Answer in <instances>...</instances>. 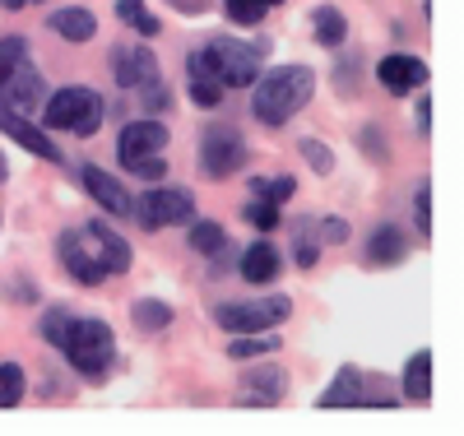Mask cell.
Here are the masks:
<instances>
[{
  "mask_svg": "<svg viewBox=\"0 0 464 436\" xmlns=\"http://www.w3.org/2000/svg\"><path fill=\"white\" fill-rule=\"evenodd\" d=\"M246 158H251V149H246L242 131H232V126H209V131L200 135V168H205L209 177H218V181L232 177V172H242Z\"/></svg>",
  "mask_w": 464,
  "mask_h": 436,
  "instance_id": "8fae6325",
  "label": "cell"
},
{
  "mask_svg": "<svg viewBox=\"0 0 464 436\" xmlns=\"http://www.w3.org/2000/svg\"><path fill=\"white\" fill-rule=\"evenodd\" d=\"M186 89H190V102L205 107V111H209V107H218V102H223V93H227V89H218V84H214V79H186Z\"/></svg>",
  "mask_w": 464,
  "mask_h": 436,
  "instance_id": "4dcf8cb0",
  "label": "cell"
},
{
  "mask_svg": "<svg viewBox=\"0 0 464 436\" xmlns=\"http://www.w3.org/2000/svg\"><path fill=\"white\" fill-rule=\"evenodd\" d=\"M168 140H172L168 126L144 116V121L121 126V135H116V158H121V168L135 172L140 181H163L168 177V158H163Z\"/></svg>",
  "mask_w": 464,
  "mask_h": 436,
  "instance_id": "8992f818",
  "label": "cell"
},
{
  "mask_svg": "<svg viewBox=\"0 0 464 436\" xmlns=\"http://www.w3.org/2000/svg\"><path fill=\"white\" fill-rule=\"evenodd\" d=\"M288 394V372L279 367H256L242 376V390H237V400L251 404V409H269V404H279Z\"/></svg>",
  "mask_w": 464,
  "mask_h": 436,
  "instance_id": "4fadbf2b",
  "label": "cell"
},
{
  "mask_svg": "<svg viewBox=\"0 0 464 436\" xmlns=\"http://www.w3.org/2000/svg\"><path fill=\"white\" fill-rule=\"evenodd\" d=\"M312 28H316V43L321 47H343V37H348V19L334 5H316L312 10Z\"/></svg>",
  "mask_w": 464,
  "mask_h": 436,
  "instance_id": "44dd1931",
  "label": "cell"
},
{
  "mask_svg": "<svg viewBox=\"0 0 464 436\" xmlns=\"http://www.w3.org/2000/svg\"><path fill=\"white\" fill-rule=\"evenodd\" d=\"M56 256L65 265V274L84 288H98L111 274H126L130 269V242L121 232H111L102 218H84L80 228H65Z\"/></svg>",
  "mask_w": 464,
  "mask_h": 436,
  "instance_id": "6da1fadb",
  "label": "cell"
},
{
  "mask_svg": "<svg viewBox=\"0 0 464 436\" xmlns=\"http://www.w3.org/2000/svg\"><path fill=\"white\" fill-rule=\"evenodd\" d=\"M413 121H418V131H422V135L432 131V98H428V93L418 98V111H413Z\"/></svg>",
  "mask_w": 464,
  "mask_h": 436,
  "instance_id": "8d00e7d4",
  "label": "cell"
},
{
  "mask_svg": "<svg viewBox=\"0 0 464 436\" xmlns=\"http://www.w3.org/2000/svg\"><path fill=\"white\" fill-rule=\"evenodd\" d=\"M37 111H43L47 131H70V135H80V140H93L98 126H102V116H107L102 98L93 89H84V84H70V89L52 93Z\"/></svg>",
  "mask_w": 464,
  "mask_h": 436,
  "instance_id": "52a82bcc",
  "label": "cell"
},
{
  "mask_svg": "<svg viewBox=\"0 0 464 436\" xmlns=\"http://www.w3.org/2000/svg\"><path fill=\"white\" fill-rule=\"evenodd\" d=\"M28 0H0V10H24Z\"/></svg>",
  "mask_w": 464,
  "mask_h": 436,
  "instance_id": "74e56055",
  "label": "cell"
},
{
  "mask_svg": "<svg viewBox=\"0 0 464 436\" xmlns=\"http://www.w3.org/2000/svg\"><path fill=\"white\" fill-rule=\"evenodd\" d=\"M413 214H418V232H432V186H418Z\"/></svg>",
  "mask_w": 464,
  "mask_h": 436,
  "instance_id": "836d02e7",
  "label": "cell"
},
{
  "mask_svg": "<svg viewBox=\"0 0 464 436\" xmlns=\"http://www.w3.org/2000/svg\"><path fill=\"white\" fill-rule=\"evenodd\" d=\"M0 102L14 111H37L47 102V79L28 56V37L0 43Z\"/></svg>",
  "mask_w": 464,
  "mask_h": 436,
  "instance_id": "277c9868",
  "label": "cell"
},
{
  "mask_svg": "<svg viewBox=\"0 0 464 436\" xmlns=\"http://www.w3.org/2000/svg\"><path fill=\"white\" fill-rule=\"evenodd\" d=\"M321 409H395L400 404V394H391L376 376L367 372H353V367H343L325 390H321Z\"/></svg>",
  "mask_w": 464,
  "mask_h": 436,
  "instance_id": "9c48e42d",
  "label": "cell"
},
{
  "mask_svg": "<svg viewBox=\"0 0 464 436\" xmlns=\"http://www.w3.org/2000/svg\"><path fill=\"white\" fill-rule=\"evenodd\" d=\"M246 218H251L260 232H275V228L284 223V218H279V205H269V200H251V205H246Z\"/></svg>",
  "mask_w": 464,
  "mask_h": 436,
  "instance_id": "1f68e13d",
  "label": "cell"
},
{
  "mask_svg": "<svg viewBox=\"0 0 464 436\" xmlns=\"http://www.w3.org/2000/svg\"><path fill=\"white\" fill-rule=\"evenodd\" d=\"M404 400L409 404H428L432 400V353L418 348L409 367H404Z\"/></svg>",
  "mask_w": 464,
  "mask_h": 436,
  "instance_id": "ffe728a7",
  "label": "cell"
},
{
  "mask_svg": "<svg viewBox=\"0 0 464 436\" xmlns=\"http://www.w3.org/2000/svg\"><path fill=\"white\" fill-rule=\"evenodd\" d=\"M404 256H409V237L395 223H381L372 232V242H367V260L372 265H400Z\"/></svg>",
  "mask_w": 464,
  "mask_h": 436,
  "instance_id": "d6986e66",
  "label": "cell"
},
{
  "mask_svg": "<svg viewBox=\"0 0 464 436\" xmlns=\"http://www.w3.org/2000/svg\"><path fill=\"white\" fill-rule=\"evenodd\" d=\"M376 79H381L385 93H413V89L428 84V65L418 56H385L376 65Z\"/></svg>",
  "mask_w": 464,
  "mask_h": 436,
  "instance_id": "9a60e30c",
  "label": "cell"
},
{
  "mask_svg": "<svg viewBox=\"0 0 464 436\" xmlns=\"http://www.w3.org/2000/svg\"><path fill=\"white\" fill-rule=\"evenodd\" d=\"M111 74L121 89H140L144 79L163 74V70H159V56H153L149 43H121V47H111Z\"/></svg>",
  "mask_w": 464,
  "mask_h": 436,
  "instance_id": "7c38bea8",
  "label": "cell"
},
{
  "mask_svg": "<svg viewBox=\"0 0 464 436\" xmlns=\"http://www.w3.org/2000/svg\"><path fill=\"white\" fill-rule=\"evenodd\" d=\"M130 315H135V325H140V330H149V334H159V330H168V325H172V306H168V302H159V297H140V302L130 306Z\"/></svg>",
  "mask_w": 464,
  "mask_h": 436,
  "instance_id": "603a6c76",
  "label": "cell"
},
{
  "mask_svg": "<svg viewBox=\"0 0 464 436\" xmlns=\"http://www.w3.org/2000/svg\"><path fill=\"white\" fill-rule=\"evenodd\" d=\"M265 43H237V37H209L200 52L186 56V79H214L218 89H251L265 70Z\"/></svg>",
  "mask_w": 464,
  "mask_h": 436,
  "instance_id": "7a4b0ae2",
  "label": "cell"
},
{
  "mask_svg": "<svg viewBox=\"0 0 464 436\" xmlns=\"http://www.w3.org/2000/svg\"><path fill=\"white\" fill-rule=\"evenodd\" d=\"M284 339H275L269 330H256V334H242V339H232L227 344V358L232 363H246V358H265V353H275Z\"/></svg>",
  "mask_w": 464,
  "mask_h": 436,
  "instance_id": "7402d4cb",
  "label": "cell"
},
{
  "mask_svg": "<svg viewBox=\"0 0 464 436\" xmlns=\"http://www.w3.org/2000/svg\"><path fill=\"white\" fill-rule=\"evenodd\" d=\"M70 321H74V315H70L65 306H52V311L43 315V339H47L52 348H61V344H65V330H70Z\"/></svg>",
  "mask_w": 464,
  "mask_h": 436,
  "instance_id": "f546056e",
  "label": "cell"
},
{
  "mask_svg": "<svg viewBox=\"0 0 464 436\" xmlns=\"http://www.w3.org/2000/svg\"><path fill=\"white\" fill-rule=\"evenodd\" d=\"M80 181H84V190L93 195V200H98L107 214H116V218H126V214H130V195L121 190V181H116L111 172L84 163V168H80Z\"/></svg>",
  "mask_w": 464,
  "mask_h": 436,
  "instance_id": "2e32d148",
  "label": "cell"
},
{
  "mask_svg": "<svg viewBox=\"0 0 464 436\" xmlns=\"http://www.w3.org/2000/svg\"><path fill=\"white\" fill-rule=\"evenodd\" d=\"M293 190H297V181L288 172L284 177H256L251 181V195H256V200H269V205H288Z\"/></svg>",
  "mask_w": 464,
  "mask_h": 436,
  "instance_id": "484cf974",
  "label": "cell"
},
{
  "mask_svg": "<svg viewBox=\"0 0 464 436\" xmlns=\"http://www.w3.org/2000/svg\"><path fill=\"white\" fill-rule=\"evenodd\" d=\"M293 256H297V265H302V269H312V265H316V256H321V242H316V237H297Z\"/></svg>",
  "mask_w": 464,
  "mask_h": 436,
  "instance_id": "e575fe53",
  "label": "cell"
},
{
  "mask_svg": "<svg viewBox=\"0 0 464 436\" xmlns=\"http://www.w3.org/2000/svg\"><path fill=\"white\" fill-rule=\"evenodd\" d=\"M33 5H43V0H33Z\"/></svg>",
  "mask_w": 464,
  "mask_h": 436,
  "instance_id": "60d3db41",
  "label": "cell"
},
{
  "mask_svg": "<svg viewBox=\"0 0 464 436\" xmlns=\"http://www.w3.org/2000/svg\"><path fill=\"white\" fill-rule=\"evenodd\" d=\"M190 247H196L200 256H218V251H227V232H223V223H214V218H196V228H190Z\"/></svg>",
  "mask_w": 464,
  "mask_h": 436,
  "instance_id": "d4e9b609",
  "label": "cell"
},
{
  "mask_svg": "<svg viewBox=\"0 0 464 436\" xmlns=\"http://www.w3.org/2000/svg\"><path fill=\"white\" fill-rule=\"evenodd\" d=\"M321 242H348V223L343 218H325L321 223Z\"/></svg>",
  "mask_w": 464,
  "mask_h": 436,
  "instance_id": "d590c367",
  "label": "cell"
},
{
  "mask_svg": "<svg viewBox=\"0 0 464 436\" xmlns=\"http://www.w3.org/2000/svg\"><path fill=\"white\" fill-rule=\"evenodd\" d=\"M312 93H316L312 65H275L269 74L260 70V79L251 84V116L260 126L279 131V126L293 121L306 102H312Z\"/></svg>",
  "mask_w": 464,
  "mask_h": 436,
  "instance_id": "3957f363",
  "label": "cell"
},
{
  "mask_svg": "<svg viewBox=\"0 0 464 436\" xmlns=\"http://www.w3.org/2000/svg\"><path fill=\"white\" fill-rule=\"evenodd\" d=\"M10 177V163H5V153H0V181H5Z\"/></svg>",
  "mask_w": 464,
  "mask_h": 436,
  "instance_id": "f35d334b",
  "label": "cell"
},
{
  "mask_svg": "<svg viewBox=\"0 0 464 436\" xmlns=\"http://www.w3.org/2000/svg\"><path fill=\"white\" fill-rule=\"evenodd\" d=\"M302 153H306V163H312L321 177H330L334 172V158H330V144H321V140H302Z\"/></svg>",
  "mask_w": 464,
  "mask_h": 436,
  "instance_id": "d6a6232c",
  "label": "cell"
},
{
  "mask_svg": "<svg viewBox=\"0 0 464 436\" xmlns=\"http://www.w3.org/2000/svg\"><path fill=\"white\" fill-rule=\"evenodd\" d=\"M265 5H269V10H275V5H284V0H265Z\"/></svg>",
  "mask_w": 464,
  "mask_h": 436,
  "instance_id": "ab89813d",
  "label": "cell"
},
{
  "mask_svg": "<svg viewBox=\"0 0 464 436\" xmlns=\"http://www.w3.org/2000/svg\"><path fill=\"white\" fill-rule=\"evenodd\" d=\"M293 315V297H251V302H223L214 306V321L227 334H256V330H275Z\"/></svg>",
  "mask_w": 464,
  "mask_h": 436,
  "instance_id": "ba28073f",
  "label": "cell"
},
{
  "mask_svg": "<svg viewBox=\"0 0 464 436\" xmlns=\"http://www.w3.org/2000/svg\"><path fill=\"white\" fill-rule=\"evenodd\" d=\"M223 15H227V24H237V28H256L269 15V5L265 0H223Z\"/></svg>",
  "mask_w": 464,
  "mask_h": 436,
  "instance_id": "4316f807",
  "label": "cell"
},
{
  "mask_svg": "<svg viewBox=\"0 0 464 436\" xmlns=\"http://www.w3.org/2000/svg\"><path fill=\"white\" fill-rule=\"evenodd\" d=\"M61 353H65V363L80 376L102 381L111 372V363H116V334H111L107 321H98V315H74L70 330H65Z\"/></svg>",
  "mask_w": 464,
  "mask_h": 436,
  "instance_id": "5b68a950",
  "label": "cell"
},
{
  "mask_svg": "<svg viewBox=\"0 0 464 436\" xmlns=\"http://www.w3.org/2000/svg\"><path fill=\"white\" fill-rule=\"evenodd\" d=\"M0 131H5L14 144H24L33 158H47V163H61V149L43 135V131H37L33 121H24V116L14 111V107H5V102H0Z\"/></svg>",
  "mask_w": 464,
  "mask_h": 436,
  "instance_id": "5bb4252c",
  "label": "cell"
},
{
  "mask_svg": "<svg viewBox=\"0 0 464 436\" xmlns=\"http://www.w3.org/2000/svg\"><path fill=\"white\" fill-rule=\"evenodd\" d=\"M279 251L269 247V242H251L246 251H242V279L246 284H275L279 279Z\"/></svg>",
  "mask_w": 464,
  "mask_h": 436,
  "instance_id": "ac0fdd59",
  "label": "cell"
},
{
  "mask_svg": "<svg viewBox=\"0 0 464 436\" xmlns=\"http://www.w3.org/2000/svg\"><path fill=\"white\" fill-rule=\"evenodd\" d=\"M130 214L140 218V228L159 232L168 223H190L196 218V195H190L186 186H163L153 181V190L140 195V205H130Z\"/></svg>",
  "mask_w": 464,
  "mask_h": 436,
  "instance_id": "30bf717a",
  "label": "cell"
},
{
  "mask_svg": "<svg viewBox=\"0 0 464 436\" xmlns=\"http://www.w3.org/2000/svg\"><path fill=\"white\" fill-rule=\"evenodd\" d=\"M140 93V107L153 116V111H168L172 107V98H168V84H163V74H153V79H144V84L135 89Z\"/></svg>",
  "mask_w": 464,
  "mask_h": 436,
  "instance_id": "f1b7e54d",
  "label": "cell"
},
{
  "mask_svg": "<svg viewBox=\"0 0 464 436\" xmlns=\"http://www.w3.org/2000/svg\"><path fill=\"white\" fill-rule=\"evenodd\" d=\"M19 400H24V367L0 363V409H14Z\"/></svg>",
  "mask_w": 464,
  "mask_h": 436,
  "instance_id": "83f0119b",
  "label": "cell"
},
{
  "mask_svg": "<svg viewBox=\"0 0 464 436\" xmlns=\"http://www.w3.org/2000/svg\"><path fill=\"white\" fill-rule=\"evenodd\" d=\"M116 19H121V24H130L140 37H159V15H149L144 10V0H116Z\"/></svg>",
  "mask_w": 464,
  "mask_h": 436,
  "instance_id": "cb8c5ba5",
  "label": "cell"
},
{
  "mask_svg": "<svg viewBox=\"0 0 464 436\" xmlns=\"http://www.w3.org/2000/svg\"><path fill=\"white\" fill-rule=\"evenodd\" d=\"M47 28L61 33L65 43H89V37L98 33V19H93V10H84V5H70V10H52V15H47Z\"/></svg>",
  "mask_w": 464,
  "mask_h": 436,
  "instance_id": "e0dca14e",
  "label": "cell"
}]
</instances>
